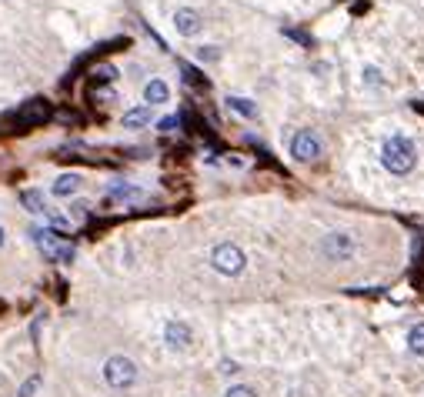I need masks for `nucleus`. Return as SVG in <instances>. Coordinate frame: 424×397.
<instances>
[{
    "label": "nucleus",
    "instance_id": "obj_1",
    "mask_svg": "<svg viewBox=\"0 0 424 397\" xmlns=\"http://www.w3.org/2000/svg\"><path fill=\"white\" fill-rule=\"evenodd\" d=\"M381 164L391 170V174H411L414 164H418V147L408 134H391L385 144H381Z\"/></svg>",
    "mask_w": 424,
    "mask_h": 397
},
{
    "label": "nucleus",
    "instance_id": "obj_2",
    "mask_svg": "<svg viewBox=\"0 0 424 397\" xmlns=\"http://www.w3.org/2000/svg\"><path fill=\"white\" fill-rule=\"evenodd\" d=\"M30 237H34V244L40 247V254L47 257L51 264H70L74 254H77V251H74V244H70V237L57 234L54 227H34Z\"/></svg>",
    "mask_w": 424,
    "mask_h": 397
},
{
    "label": "nucleus",
    "instance_id": "obj_3",
    "mask_svg": "<svg viewBox=\"0 0 424 397\" xmlns=\"http://www.w3.org/2000/svg\"><path fill=\"white\" fill-rule=\"evenodd\" d=\"M104 381L114 387V391H127V387H134V381H137V364L130 358H111L107 364H104Z\"/></svg>",
    "mask_w": 424,
    "mask_h": 397
},
{
    "label": "nucleus",
    "instance_id": "obj_4",
    "mask_svg": "<svg viewBox=\"0 0 424 397\" xmlns=\"http://www.w3.org/2000/svg\"><path fill=\"white\" fill-rule=\"evenodd\" d=\"M211 264L218 274L224 277H237L241 270H244V251L237 247V244H218L214 251H211Z\"/></svg>",
    "mask_w": 424,
    "mask_h": 397
},
{
    "label": "nucleus",
    "instance_id": "obj_5",
    "mask_svg": "<svg viewBox=\"0 0 424 397\" xmlns=\"http://www.w3.org/2000/svg\"><path fill=\"white\" fill-rule=\"evenodd\" d=\"M47 117H51V103H47V101H30V103H24V107H20L11 120H13V127H17V130H27V127L44 124Z\"/></svg>",
    "mask_w": 424,
    "mask_h": 397
},
{
    "label": "nucleus",
    "instance_id": "obj_6",
    "mask_svg": "<svg viewBox=\"0 0 424 397\" xmlns=\"http://www.w3.org/2000/svg\"><path fill=\"white\" fill-rule=\"evenodd\" d=\"M291 154L297 157V160H318L321 157V141L311 134V130H297L294 134V141H291Z\"/></svg>",
    "mask_w": 424,
    "mask_h": 397
},
{
    "label": "nucleus",
    "instance_id": "obj_7",
    "mask_svg": "<svg viewBox=\"0 0 424 397\" xmlns=\"http://www.w3.org/2000/svg\"><path fill=\"white\" fill-rule=\"evenodd\" d=\"M191 341H194V334H191V324H187V320H168V324H164V344L168 347L184 351Z\"/></svg>",
    "mask_w": 424,
    "mask_h": 397
},
{
    "label": "nucleus",
    "instance_id": "obj_8",
    "mask_svg": "<svg viewBox=\"0 0 424 397\" xmlns=\"http://www.w3.org/2000/svg\"><path fill=\"white\" fill-rule=\"evenodd\" d=\"M174 27H177V34H184V37H197V34H201V13L191 11V7H180V11L174 13Z\"/></svg>",
    "mask_w": 424,
    "mask_h": 397
},
{
    "label": "nucleus",
    "instance_id": "obj_9",
    "mask_svg": "<svg viewBox=\"0 0 424 397\" xmlns=\"http://www.w3.org/2000/svg\"><path fill=\"white\" fill-rule=\"evenodd\" d=\"M144 194L137 184H114L107 191V204H130V201H141Z\"/></svg>",
    "mask_w": 424,
    "mask_h": 397
},
{
    "label": "nucleus",
    "instance_id": "obj_10",
    "mask_svg": "<svg viewBox=\"0 0 424 397\" xmlns=\"http://www.w3.org/2000/svg\"><path fill=\"white\" fill-rule=\"evenodd\" d=\"M151 114H154V107L151 103H141V107H134L124 114V127L134 130V127H144V124H151Z\"/></svg>",
    "mask_w": 424,
    "mask_h": 397
},
{
    "label": "nucleus",
    "instance_id": "obj_11",
    "mask_svg": "<svg viewBox=\"0 0 424 397\" xmlns=\"http://www.w3.org/2000/svg\"><path fill=\"white\" fill-rule=\"evenodd\" d=\"M170 97V90H168V84L164 80H147V87H144V101L151 103V107H157V103H164Z\"/></svg>",
    "mask_w": 424,
    "mask_h": 397
},
{
    "label": "nucleus",
    "instance_id": "obj_12",
    "mask_svg": "<svg viewBox=\"0 0 424 397\" xmlns=\"http://www.w3.org/2000/svg\"><path fill=\"white\" fill-rule=\"evenodd\" d=\"M77 187H80L77 174H61L54 180V197H70V194H77Z\"/></svg>",
    "mask_w": 424,
    "mask_h": 397
},
{
    "label": "nucleus",
    "instance_id": "obj_13",
    "mask_svg": "<svg viewBox=\"0 0 424 397\" xmlns=\"http://www.w3.org/2000/svg\"><path fill=\"white\" fill-rule=\"evenodd\" d=\"M20 201H24V207L30 210V214H40V218L47 214V204H44V194L40 191H24L20 194Z\"/></svg>",
    "mask_w": 424,
    "mask_h": 397
},
{
    "label": "nucleus",
    "instance_id": "obj_14",
    "mask_svg": "<svg viewBox=\"0 0 424 397\" xmlns=\"http://www.w3.org/2000/svg\"><path fill=\"white\" fill-rule=\"evenodd\" d=\"M408 347H411V354L424 358V324H418V327L408 331Z\"/></svg>",
    "mask_w": 424,
    "mask_h": 397
},
{
    "label": "nucleus",
    "instance_id": "obj_15",
    "mask_svg": "<svg viewBox=\"0 0 424 397\" xmlns=\"http://www.w3.org/2000/svg\"><path fill=\"white\" fill-rule=\"evenodd\" d=\"M227 107H231L234 114H241V117H254L257 114V107L247 97H227Z\"/></svg>",
    "mask_w": 424,
    "mask_h": 397
},
{
    "label": "nucleus",
    "instance_id": "obj_16",
    "mask_svg": "<svg viewBox=\"0 0 424 397\" xmlns=\"http://www.w3.org/2000/svg\"><path fill=\"white\" fill-rule=\"evenodd\" d=\"M328 254L331 257H347L351 254V241H347L344 234H335V237H331V241H328Z\"/></svg>",
    "mask_w": 424,
    "mask_h": 397
},
{
    "label": "nucleus",
    "instance_id": "obj_17",
    "mask_svg": "<svg viewBox=\"0 0 424 397\" xmlns=\"http://www.w3.org/2000/svg\"><path fill=\"white\" fill-rule=\"evenodd\" d=\"M224 397H257V391L254 387H247V384H234V387L224 391Z\"/></svg>",
    "mask_w": 424,
    "mask_h": 397
},
{
    "label": "nucleus",
    "instance_id": "obj_18",
    "mask_svg": "<svg viewBox=\"0 0 424 397\" xmlns=\"http://www.w3.org/2000/svg\"><path fill=\"white\" fill-rule=\"evenodd\" d=\"M94 77H97V84H111V80L117 77V70H114V67H101Z\"/></svg>",
    "mask_w": 424,
    "mask_h": 397
},
{
    "label": "nucleus",
    "instance_id": "obj_19",
    "mask_svg": "<svg viewBox=\"0 0 424 397\" xmlns=\"http://www.w3.org/2000/svg\"><path fill=\"white\" fill-rule=\"evenodd\" d=\"M157 127H161V130H164V134H168V130H174V127H177V117H164V120H161Z\"/></svg>",
    "mask_w": 424,
    "mask_h": 397
},
{
    "label": "nucleus",
    "instance_id": "obj_20",
    "mask_svg": "<svg viewBox=\"0 0 424 397\" xmlns=\"http://www.w3.org/2000/svg\"><path fill=\"white\" fill-rule=\"evenodd\" d=\"M0 247H4V227H0Z\"/></svg>",
    "mask_w": 424,
    "mask_h": 397
}]
</instances>
